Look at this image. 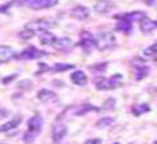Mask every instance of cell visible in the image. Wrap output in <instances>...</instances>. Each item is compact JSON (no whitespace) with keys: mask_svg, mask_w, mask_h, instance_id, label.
Wrapping results in <instances>:
<instances>
[{"mask_svg":"<svg viewBox=\"0 0 157 144\" xmlns=\"http://www.w3.org/2000/svg\"><path fill=\"white\" fill-rule=\"evenodd\" d=\"M115 99H112V98H110V99H107L106 101V103H104V108H107V110H112L115 106Z\"/></svg>","mask_w":157,"mask_h":144,"instance_id":"25","label":"cell"},{"mask_svg":"<svg viewBox=\"0 0 157 144\" xmlns=\"http://www.w3.org/2000/svg\"><path fill=\"white\" fill-rule=\"evenodd\" d=\"M13 57H16V53L11 46H7V45L0 46V61H2L3 64L7 62L8 60L13 58Z\"/></svg>","mask_w":157,"mask_h":144,"instance_id":"11","label":"cell"},{"mask_svg":"<svg viewBox=\"0 0 157 144\" xmlns=\"http://www.w3.org/2000/svg\"><path fill=\"white\" fill-rule=\"evenodd\" d=\"M155 144H157V142H156V143H155Z\"/></svg>","mask_w":157,"mask_h":144,"instance_id":"30","label":"cell"},{"mask_svg":"<svg viewBox=\"0 0 157 144\" xmlns=\"http://www.w3.org/2000/svg\"><path fill=\"white\" fill-rule=\"evenodd\" d=\"M44 56H46L45 52L38 50L37 48H34V46H29L25 50L21 52V53L17 56V57L21 58V60H36V58L44 57Z\"/></svg>","mask_w":157,"mask_h":144,"instance_id":"5","label":"cell"},{"mask_svg":"<svg viewBox=\"0 0 157 144\" xmlns=\"http://www.w3.org/2000/svg\"><path fill=\"white\" fill-rule=\"evenodd\" d=\"M151 110V107L148 106L147 103H140V104H137V106H135L133 108H132V111H133V114L135 115H141V114H144V112H148Z\"/></svg>","mask_w":157,"mask_h":144,"instance_id":"19","label":"cell"},{"mask_svg":"<svg viewBox=\"0 0 157 144\" xmlns=\"http://www.w3.org/2000/svg\"><path fill=\"white\" fill-rule=\"evenodd\" d=\"M71 15L73 17H75L77 20H86V19H89V16H90V10L87 7L85 6H77V7H74L73 8V11H71Z\"/></svg>","mask_w":157,"mask_h":144,"instance_id":"8","label":"cell"},{"mask_svg":"<svg viewBox=\"0 0 157 144\" xmlns=\"http://www.w3.org/2000/svg\"><path fill=\"white\" fill-rule=\"evenodd\" d=\"M53 46L56 48V49H58V50H67V49H70V48L73 46V41L70 40V38H67V37L57 38L56 42L53 44Z\"/></svg>","mask_w":157,"mask_h":144,"instance_id":"14","label":"cell"},{"mask_svg":"<svg viewBox=\"0 0 157 144\" xmlns=\"http://www.w3.org/2000/svg\"><path fill=\"white\" fill-rule=\"evenodd\" d=\"M42 123H44L42 118L40 115H34L30 118L28 122V128H29V131H32V132H38L42 127Z\"/></svg>","mask_w":157,"mask_h":144,"instance_id":"12","label":"cell"},{"mask_svg":"<svg viewBox=\"0 0 157 144\" xmlns=\"http://www.w3.org/2000/svg\"><path fill=\"white\" fill-rule=\"evenodd\" d=\"M67 135V127L62 123H57L54 124L53 130H52V139H53V142L58 143L61 142L62 139Z\"/></svg>","mask_w":157,"mask_h":144,"instance_id":"6","label":"cell"},{"mask_svg":"<svg viewBox=\"0 0 157 144\" xmlns=\"http://www.w3.org/2000/svg\"><path fill=\"white\" fill-rule=\"evenodd\" d=\"M37 98L40 99L41 102H44V103H49V102L57 101V95H56L53 91H50V90H48V89H41V90H38Z\"/></svg>","mask_w":157,"mask_h":144,"instance_id":"9","label":"cell"},{"mask_svg":"<svg viewBox=\"0 0 157 144\" xmlns=\"http://www.w3.org/2000/svg\"><path fill=\"white\" fill-rule=\"evenodd\" d=\"M114 2H111V0H99L94 4V10L99 14H107L114 8Z\"/></svg>","mask_w":157,"mask_h":144,"instance_id":"7","label":"cell"},{"mask_svg":"<svg viewBox=\"0 0 157 144\" xmlns=\"http://www.w3.org/2000/svg\"><path fill=\"white\" fill-rule=\"evenodd\" d=\"M112 144H119V143H112Z\"/></svg>","mask_w":157,"mask_h":144,"instance_id":"29","label":"cell"},{"mask_svg":"<svg viewBox=\"0 0 157 144\" xmlns=\"http://www.w3.org/2000/svg\"><path fill=\"white\" fill-rule=\"evenodd\" d=\"M156 54H157V42L144 50V56H147V57H153V56H156Z\"/></svg>","mask_w":157,"mask_h":144,"instance_id":"23","label":"cell"},{"mask_svg":"<svg viewBox=\"0 0 157 144\" xmlns=\"http://www.w3.org/2000/svg\"><path fill=\"white\" fill-rule=\"evenodd\" d=\"M15 77H16V76H12V77H7V78H4V80H3V84H4V85H7V82H8V81H12Z\"/></svg>","mask_w":157,"mask_h":144,"instance_id":"28","label":"cell"},{"mask_svg":"<svg viewBox=\"0 0 157 144\" xmlns=\"http://www.w3.org/2000/svg\"><path fill=\"white\" fill-rule=\"evenodd\" d=\"M90 110H97V107H93V106H90L89 103H86V104H83V106L79 108V110H78L77 114L78 115H82V114H86V112L90 111Z\"/></svg>","mask_w":157,"mask_h":144,"instance_id":"24","label":"cell"},{"mask_svg":"<svg viewBox=\"0 0 157 144\" xmlns=\"http://www.w3.org/2000/svg\"><path fill=\"white\" fill-rule=\"evenodd\" d=\"M56 25V21L48 20V19H40V20H33L29 21L28 24H25V29L32 30V32H45L53 28Z\"/></svg>","mask_w":157,"mask_h":144,"instance_id":"2","label":"cell"},{"mask_svg":"<svg viewBox=\"0 0 157 144\" xmlns=\"http://www.w3.org/2000/svg\"><path fill=\"white\" fill-rule=\"evenodd\" d=\"M139 25H140V30L143 33H151L157 28V23L149 19V17H144Z\"/></svg>","mask_w":157,"mask_h":144,"instance_id":"10","label":"cell"},{"mask_svg":"<svg viewBox=\"0 0 157 144\" xmlns=\"http://www.w3.org/2000/svg\"><path fill=\"white\" fill-rule=\"evenodd\" d=\"M85 144H102V142H100V139H90Z\"/></svg>","mask_w":157,"mask_h":144,"instance_id":"27","label":"cell"},{"mask_svg":"<svg viewBox=\"0 0 157 144\" xmlns=\"http://www.w3.org/2000/svg\"><path fill=\"white\" fill-rule=\"evenodd\" d=\"M71 81L74 82L75 85L78 86H83L86 85V82H87V77H86V74L83 72H81V70H75L74 73H71Z\"/></svg>","mask_w":157,"mask_h":144,"instance_id":"15","label":"cell"},{"mask_svg":"<svg viewBox=\"0 0 157 144\" xmlns=\"http://www.w3.org/2000/svg\"><path fill=\"white\" fill-rule=\"evenodd\" d=\"M56 36L53 33H50L49 30H45V32H42L40 34V42L42 44V45H53V44L56 42Z\"/></svg>","mask_w":157,"mask_h":144,"instance_id":"16","label":"cell"},{"mask_svg":"<svg viewBox=\"0 0 157 144\" xmlns=\"http://www.w3.org/2000/svg\"><path fill=\"white\" fill-rule=\"evenodd\" d=\"M20 122H21V118H15L13 120H11V122H8V123L3 124V126H2V132H7L8 130L16 128L17 126L20 124Z\"/></svg>","mask_w":157,"mask_h":144,"instance_id":"18","label":"cell"},{"mask_svg":"<svg viewBox=\"0 0 157 144\" xmlns=\"http://www.w3.org/2000/svg\"><path fill=\"white\" fill-rule=\"evenodd\" d=\"M33 34H34V32H32V30H27V29H25L24 32H21V33H20V36L23 37V38H29V37H33Z\"/></svg>","mask_w":157,"mask_h":144,"instance_id":"26","label":"cell"},{"mask_svg":"<svg viewBox=\"0 0 157 144\" xmlns=\"http://www.w3.org/2000/svg\"><path fill=\"white\" fill-rule=\"evenodd\" d=\"M148 72H149V69H148L147 66H139L136 69V80H143L145 76H148Z\"/></svg>","mask_w":157,"mask_h":144,"instance_id":"21","label":"cell"},{"mask_svg":"<svg viewBox=\"0 0 157 144\" xmlns=\"http://www.w3.org/2000/svg\"><path fill=\"white\" fill-rule=\"evenodd\" d=\"M116 29L117 30H121V32H124V33H129L131 29H132L131 21L129 20H125V19H120L119 23L116 24Z\"/></svg>","mask_w":157,"mask_h":144,"instance_id":"17","label":"cell"},{"mask_svg":"<svg viewBox=\"0 0 157 144\" xmlns=\"http://www.w3.org/2000/svg\"><path fill=\"white\" fill-rule=\"evenodd\" d=\"M116 44L115 34L112 32H102L95 37V46L98 50H107L114 48Z\"/></svg>","mask_w":157,"mask_h":144,"instance_id":"1","label":"cell"},{"mask_svg":"<svg viewBox=\"0 0 157 144\" xmlns=\"http://www.w3.org/2000/svg\"><path fill=\"white\" fill-rule=\"evenodd\" d=\"M58 0H25V4L32 10H44L57 6Z\"/></svg>","mask_w":157,"mask_h":144,"instance_id":"4","label":"cell"},{"mask_svg":"<svg viewBox=\"0 0 157 144\" xmlns=\"http://www.w3.org/2000/svg\"><path fill=\"white\" fill-rule=\"evenodd\" d=\"M74 66L73 65H69V64H56L53 68L54 72H65V70H69V69H73Z\"/></svg>","mask_w":157,"mask_h":144,"instance_id":"22","label":"cell"},{"mask_svg":"<svg viewBox=\"0 0 157 144\" xmlns=\"http://www.w3.org/2000/svg\"><path fill=\"white\" fill-rule=\"evenodd\" d=\"M144 17H147L144 12H129V14H124V15H117L115 16V19H125L132 23V21H136V20L141 21Z\"/></svg>","mask_w":157,"mask_h":144,"instance_id":"13","label":"cell"},{"mask_svg":"<svg viewBox=\"0 0 157 144\" xmlns=\"http://www.w3.org/2000/svg\"><path fill=\"white\" fill-rule=\"evenodd\" d=\"M121 74H115L110 78H100L97 81V87L99 90H111L121 86Z\"/></svg>","mask_w":157,"mask_h":144,"instance_id":"3","label":"cell"},{"mask_svg":"<svg viewBox=\"0 0 157 144\" xmlns=\"http://www.w3.org/2000/svg\"><path fill=\"white\" fill-rule=\"evenodd\" d=\"M115 122L114 118H103V119H100L98 123H97V127L98 128H104V127H110V126Z\"/></svg>","mask_w":157,"mask_h":144,"instance_id":"20","label":"cell"}]
</instances>
